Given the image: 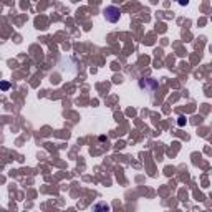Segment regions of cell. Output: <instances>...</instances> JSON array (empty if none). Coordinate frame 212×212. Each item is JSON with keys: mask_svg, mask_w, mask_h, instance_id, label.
<instances>
[{"mask_svg": "<svg viewBox=\"0 0 212 212\" xmlns=\"http://www.w3.org/2000/svg\"><path fill=\"white\" fill-rule=\"evenodd\" d=\"M104 18L108 20V22H111V23H116L118 20H119V17H121V12H119V9L118 7H106L104 9Z\"/></svg>", "mask_w": 212, "mask_h": 212, "instance_id": "6da1fadb", "label": "cell"}, {"mask_svg": "<svg viewBox=\"0 0 212 212\" xmlns=\"http://www.w3.org/2000/svg\"><path fill=\"white\" fill-rule=\"evenodd\" d=\"M0 88H2V89H9V83H0Z\"/></svg>", "mask_w": 212, "mask_h": 212, "instance_id": "7a4b0ae2", "label": "cell"}, {"mask_svg": "<svg viewBox=\"0 0 212 212\" xmlns=\"http://www.w3.org/2000/svg\"><path fill=\"white\" fill-rule=\"evenodd\" d=\"M179 3H181V5H186V3H187V0H179Z\"/></svg>", "mask_w": 212, "mask_h": 212, "instance_id": "3957f363", "label": "cell"}]
</instances>
